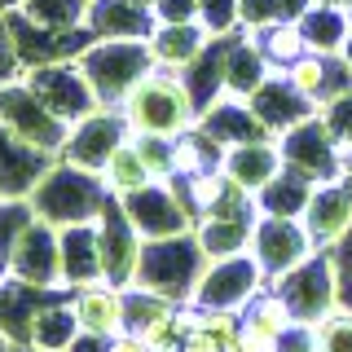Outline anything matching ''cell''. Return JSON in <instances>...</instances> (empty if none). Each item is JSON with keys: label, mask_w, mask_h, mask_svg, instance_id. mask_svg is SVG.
<instances>
[{"label": "cell", "mask_w": 352, "mask_h": 352, "mask_svg": "<svg viewBox=\"0 0 352 352\" xmlns=\"http://www.w3.org/2000/svg\"><path fill=\"white\" fill-rule=\"evenodd\" d=\"M31 216L53 229H75V225H97L110 207V190L102 172L75 168L66 159H53V168L40 176V185L27 194Z\"/></svg>", "instance_id": "1"}, {"label": "cell", "mask_w": 352, "mask_h": 352, "mask_svg": "<svg viewBox=\"0 0 352 352\" xmlns=\"http://www.w3.org/2000/svg\"><path fill=\"white\" fill-rule=\"evenodd\" d=\"M128 119V132L132 137H185V132L198 128V102L185 84V75L176 71H154L146 75L141 84H132V93L119 102Z\"/></svg>", "instance_id": "2"}, {"label": "cell", "mask_w": 352, "mask_h": 352, "mask_svg": "<svg viewBox=\"0 0 352 352\" xmlns=\"http://www.w3.org/2000/svg\"><path fill=\"white\" fill-rule=\"evenodd\" d=\"M207 251L198 247L194 229L190 234H172V238H146L141 242V260H137V278L132 286L168 295L172 304H194L198 278L207 269Z\"/></svg>", "instance_id": "3"}, {"label": "cell", "mask_w": 352, "mask_h": 352, "mask_svg": "<svg viewBox=\"0 0 352 352\" xmlns=\"http://www.w3.org/2000/svg\"><path fill=\"white\" fill-rule=\"evenodd\" d=\"M75 62L88 75V84H93L102 106H119L132 93V84H141L154 71L146 40H88Z\"/></svg>", "instance_id": "4"}, {"label": "cell", "mask_w": 352, "mask_h": 352, "mask_svg": "<svg viewBox=\"0 0 352 352\" xmlns=\"http://www.w3.org/2000/svg\"><path fill=\"white\" fill-rule=\"evenodd\" d=\"M0 128H9L14 137L31 141L36 150L53 154V159L62 154L66 137H71V124H62V119L40 102V93L27 84V75L0 84Z\"/></svg>", "instance_id": "5"}, {"label": "cell", "mask_w": 352, "mask_h": 352, "mask_svg": "<svg viewBox=\"0 0 352 352\" xmlns=\"http://www.w3.org/2000/svg\"><path fill=\"white\" fill-rule=\"evenodd\" d=\"M9 278L27 282L36 291H66L62 286V234L44 220H27L18 229V238L5 251Z\"/></svg>", "instance_id": "6"}, {"label": "cell", "mask_w": 352, "mask_h": 352, "mask_svg": "<svg viewBox=\"0 0 352 352\" xmlns=\"http://www.w3.org/2000/svg\"><path fill=\"white\" fill-rule=\"evenodd\" d=\"M27 84L40 93V102L53 110V115L62 119V124H80L88 119L93 110H102L97 102L93 84H88V75L80 71V62L75 58H62V62H40V66H27Z\"/></svg>", "instance_id": "7"}, {"label": "cell", "mask_w": 352, "mask_h": 352, "mask_svg": "<svg viewBox=\"0 0 352 352\" xmlns=\"http://www.w3.org/2000/svg\"><path fill=\"white\" fill-rule=\"evenodd\" d=\"M269 286L291 304L295 322H308V326H317L330 308H339V269H335V256H330V251H317V256L304 260L295 273H286V278L269 282Z\"/></svg>", "instance_id": "8"}, {"label": "cell", "mask_w": 352, "mask_h": 352, "mask_svg": "<svg viewBox=\"0 0 352 352\" xmlns=\"http://www.w3.org/2000/svg\"><path fill=\"white\" fill-rule=\"evenodd\" d=\"M119 207H124V216L132 220V229L141 238H172V234H190L198 225L181 181H154L141 194L119 198Z\"/></svg>", "instance_id": "9"}, {"label": "cell", "mask_w": 352, "mask_h": 352, "mask_svg": "<svg viewBox=\"0 0 352 352\" xmlns=\"http://www.w3.org/2000/svg\"><path fill=\"white\" fill-rule=\"evenodd\" d=\"M251 256L264 269V278L278 282L286 273H295L304 260L317 256V242L304 229V220L291 216H256V229H251Z\"/></svg>", "instance_id": "10"}, {"label": "cell", "mask_w": 352, "mask_h": 352, "mask_svg": "<svg viewBox=\"0 0 352 352\" xmlns=\"http://www.w3.org/2000/svg\"><path fill=\"white\" fill-rule=\"evenodd\" d=\"M264 286H269V278H264V269L256 264L251 251L229 256V260H212L203 269V278H198L194 308H229V313H242Z\"/></svg>", "instance_id": "11"}, {"label": "cell", "mask_w": 352, "mask_h": 352, "mask_svg": "<svg viewBox=\"0 0 352 352\" xmlns=\"http://www.w3.org/2000/svg\"><path fill=\"white\" fill-rule=\"evenodd\" d=\"M282 159H286L291 172L308 176L313 185L335 181V176L344 172V146L335 141V132L326 128L322 115H313L308 124L286 132V137H282Z\"/></svg>", "instance_id": "12"}, {"label": "cell", "mask_w": 352, "mask_h": 352, "mask_svg": "<svg viewBox=\"0 0 352 352\" xmlns=\"http://www.w3.org/2000/svg\"><path fill=\"white\" fill-rule=\"evenodd\" d=\"M132 137L128 132V119L119 106H102L93 110L88 119H80V124H71V137H66V146L58 159L75 163V168H88V172H102L110 163V154H115L124 141Z\"/></svg>", "instance_id": "13"}, {"label": "cell", "mask_w": 352, "mask_h": 352, "mask_svg": "<svg viewBox=\"0 0 352 352\" xmlns=\"http://www.w3.org/2000/svg\"><path fill=\"white\" fill-rule=\"evenodd\" d=\"M97 238H102V282L128 291L132 278H137V260H141V242L146 238L132 229V220L124 216L119 198H110L106 216L97 220Z\"/></svg>", "instance_id": "14"}, {"label": "cell", "mask_w": 352, "mask_h": 352, "mask_svg": "<svg viewBox=\"0 0 352 352\" xmlns=\"http://www.w3.org/2000/svg\"><path fill=\"white\" fill-rule=\"evenodd\" d=\"M304 229L313 234L317 251H335L352 234V181L335 176V181L317 185L304 207Z\"/></svg>", "instance_id": "15"}, {"label": "cell", "mask_w": 352, "mask_h": 352, "mask_svg": "<svg viewBox=\"0 0 352 352\" xmlns=\"http://www.w3.org/2000/svg\"><path fill=\"white\" fill-rule=\"evenodd\" d=\"M71 308H75V322H80V335L115 339L128 330V291L124 286H110V282L80 286V291H71Z\"/></svg>", "instance_id": "16"}, {"label": "cell", "mask_w": 352, "mask_h": 352, "mask_svg": "<svg viewBox=\"0 0 352 352\" xmlns=\"http://www.w3.org/2000/svg\"><path fill=\"white\" fill-rule=\"evenodd\" d=\"M247 102H251V110L260 115V124L269 128L278 141H282L291 128H300V124H308V119L317 115V106L308 102V97H304L291 80H286L282 71H273L269 80H264L256 93L247 97Z\"/></svg>", "instance_id": "17"}, {"label": "cell", "mask_w": 352, "mask_h": 352, "mask_svg": "<svg viewBox=\"0 0 352 352\" xmlns=\"http://www.w3.org/2000/svg\"><path fill=\"white\" fill-rule=\"evenodd\" d=\"M198 128L216 141V146L234 150V146H247V141H269L273 132L260 124V115L251 110L247 97H234V93H220L212 106H203L198 115ZM278 141V137H273Z\"/></svg>", "instance_id": "18"}, {"label": "cell", "mask_w": 352, "mask_h": 352, "mask_svg": "<svg viewBox=\"0 0 352 352\" xmlns=\"http://www.w3.org/2000/svg\"><path fill=\"white\" fill-rule=\"evenodd\" d=\"M216 36L203 27V22H154L150 31V58L159 71H176L185 75L190 66L207 53V44H212Z\"/></svg>", "instance_id": "19"}, {"label": "cell", "mask_w": 352, "mask_h": 352, "mask_svg": "<svg viewBox=\"0 0 352 352\" xmlns=\"http://www.w3.org/2000/svg\"><path fill=\"white\" fill-rule=\"evenodd\" d=\"M49 168H53V154H44L31 141L0 128V198H27Z\"/></svg>", "instance_id": "20"}, {"label": "cell", "mask_w": 352, "mask_h": 352, "mask_svg": "<svg viewBox=\"0 0 352 352\" xmlns=\"http://www.w3.org/2000/svg\"><path fill=\"white\" fill-rule=\"evenodd\" d=\"M282 75L300 88L317 110H322L326 102H335V97H344L352 88V71L344 66L339 53H304V58L295 62L291 71H282Z\"/></svg>", "instance_id": "21"}, {"label": "cell", "mask_w": 352, "mask_h": 352, "mask_svg": "<svg viewBox=\"0 0 352 352\" xmlns=\"http://www.w3.org/2000/svg\"><path fill=\"white\" fill-rule=\"evenodd\" d=\"M282 168H286L282 141H273V137H269V141H247V146L225 150V163H220L225 181H234L238 190H247L251 198H256Z\"/></svg>", "instance_id": "22"}, {"label": "cell", "mask_w": 352, "mask_h": 352, "mask_svg": "<svg viewBox=\"0 0 352 352\" xmlns=\"http://www.w3.org/2000/svg\"><path fill=\"white\" fill-rule=\"evenodd\" d=\"M88 31H93V40H150L154 14L141 0H93Z\"/></svg>", "instance_id": "23"}, {"label": "cell", "mask_w": 352, "mask_h": 352, "mask_svg": "<svg viewBox=\"0 0 352 352\" xmlns=\"http://www.w3.org/2000/svg\"><path fill=\"white\" fill-rule=\"evenodd\" d=\"M58 234H62V286L66 291L102 282V238H97V225H75V229H58Z\"/></svg>", "instance_id": "24"}, {"label": "cell", "mask_w": 352, "mask_h": 352, "mask_svg": "<svg viewBox=\"0 0 352 352\" xmlns=\"http://www.w3.org/2000/svg\"><path fill=\"white\" fill-rule=\"evenodd\" d=\"M291 326H295V313H291V304H286L273 286H264L256 300L242 308V335H247L260 352H278L282 335Z\"/></svg>", "instance_id": "25"}, {"label": "cell", "mask_w": 352, "mask_h": 352, "mask_svg": "<svg viewBox=\"0 0 352 352\" xmlns=\"http://www.w3.org/2000/svg\"><path fill=\"white\" fill-rule=\"evenodd\" d=\"M80 339V322L71 308V291H53L40 304L36 322H31V344L36 352H71V344Z\"/></svg>", "instance_id": "26"}, {"label": "cell", "mask_w": 352, "mask_h": 352, "mask_svg": "<svg viewBox=\"0 0 352 352\" xmlns=\"http://www.w3.org/2000/svg\"><path fill=\"white\" fill-rule=\"evenodd\" d=\"M49 295L53 291H36V286L14 282V278L0 282V335H5L14 348L31 344V322H36L40 304L49 300Z\"/></svg>", "instance_id": "27"}, {"label": "cell", "mask_w": 352, "mask_h": 352, "mask_svg": "<svg viewBox=\"0 0 352 352\" xmlns=\"http://www.w3.org/2000/svg\"><path fill=\"white\" fill-rule=\"evenodd\" d=\"M256 216H203V220H198V225H194V238H198V247L207 251V260H229V256L251 251V229H256Z\"/></svg>", "instance_id": "28"}, {"label": "cell", "mask_w": 352, "mask_h": 352, "mask_svg": "<svg viewBox=\"0 0 352 352\" xmlns=\"http://www.w3.org/2000/svg\"><path fill=\"white\" fill-rule=\"evenodd\" d=\"M269 75H273V66L264 62L260 44L238 31V36L229 40V58H225V93H234V97H251L264 80H269Z\"/></svg>", "instance_id": "29"}, {"label": "cell", "mask_w": 352, "mask_h": 352, "mask_svg": "<svg viewBox=\"0 0 352 352\" xmlns=\"http://www.w3.org/2000/svg\"><path fill=\"white\" fill-rule=\"evenodd\" d=\"M313 190H317V185L308 181V176L282 168V172L256 194V212H260V216H291V220H304V207H308V198H313Z\"/></svg>", "instance_id": "30"}, {"label": "cell", "mask_w": 352, "mask_h": 352, "mask_svg": "<svg viewBox=\"0 0 352 352\" xmlns=\"http://www.w3.org/2000/svg\"><path fill=\"white\" fill-rule=\"evenodd\" d=\"M300 27H304L308 53H344V44H348V36H352V18H348V9L322 5V0H317V5L300 18Z\"/></svg>", "instance_id": "31"}, {"label": "cell", "mask_w": 352, "mask_h": 352, "mask_svg": "<svg viewBox=\"0 0 352 352\" xmlns=\"http://www.w3.org/2000/svg\"><path fill=\"white\" fill-rule=\"evenodd\" d=\"M102 181H106L110 198H132V194L146 190V185H154V172L146 168V159H141V150H137L132 137L110 154V163L102 168Z\"/></svg>", "instance_id": "32"}, {"label": "cell", "mask_w": 352, "mask_h": 352, "mask_svg": "<svg viewBox=\"0 0 352 352\" xmlns=\"http://www.w3.org/2000/svg\"><path fill=\"white\" fill-rule=\"evenodd\" d=\"M229 40L234 36H216L207 44V53L198 58L190 71H185V84H190L194 102H198V115H203V106H212L220 93H225V58H229Z\"/></svg>", "instance_id": "33"}, {"label": "cell", "mask_w": 352, "mask_h": 352, "mask_svg": "<svg viewBox=\"0 0 352 352\" xmlns=\"http://www.w3.org/2000/svg\"><path fill=\"white\" fill-rule=\"evenodd\" d=\"M260 44L264 62L273 66V71H291L295 62L308 53V40H304V27L300 22H278V27H264L260 36H251Z\"/></svg>", "instance_id": "34"}, {"label": "cell", "mask_w": 352, "mask_h": 352, "mask_svg": "<svg viewBox=\"0 0 352 352\" xmlns=\"http://www.w3.org/2000/svg\"><path fill=\"white\" fill-rule=\"evenodd\" d=\"M88 5L93 0H27L18 14L27 22H36V27H49V31H84Z\"/></svg>", "instance_id": "35"}, {"label": "cell", "mask_w": 352, "mask_h": 352, "mask_svg": "<svg viewBox=\"0 0 352 352\" xmlns=\"http://www.w3.org/2000/svg\"><path fill=\"white\" fill-rule=\"evenodd\" d=\"M225 163V146H216L203 128L176 137V181L181 176H198V172H216Z\"/></svg>", "instance_id": "36"}, {"label": "cell", "mask_w": 352, "mask_h": 352, "mask_svg": "<svg viewBox=\"0 0 352 352\" xmlns=\"http://www.w3.org/2000/svg\"><path fill=\"white\" fill-rule=\"evenodd\" d=\"M313 352H352V308L339 304L313 326Z\"/></svg>", "instance_id": "37"}, {"label": "cell", "mask_w": 352, "mask_h": 352, "mask_svg": "<svg viewBox=\"0 0 352 352\" xmlns=\"http://www.w3.org/2000/svg\"><path fill=\"white\" fill-rule=\"evenodd\" d=\"M198 22L212 36H238L242 31V0H198Z\"/></svg>", "instance_id": "38"}, {"label": "cell", "mask_w": 352, "mask_h": 352, "mask_svg": "<svg viewBox=\"0 0 352 352\" xmlns=\"http://www.w3.org/2000/svg\"><path fill=\"white\" fill-rule=\"evenodd\" d=\"M146 159V168L154 172V181H176V141L168 137H132Z\"/></svg>", "instance_id": "39"}, {"label": "cell", "mask_w": 352, "mask_h": 352, "mask_svg": "<svg viewBox=\"0 0 352 352\" xmlns=\"http://www.w3.org/2000/svg\"><path fill=\"white\" fill-rule=\"evenodd\" d=\"M317 115L326 119V128L335 132L339 146H352V88H348L344 97H335V102H326Z\"/></svg>", "instance_id": "40"}, {"label": "cell", "mask_w": 352, "mask_h": 352, "mask_svg": "<svg viewBox=\"0 0 352 352\" xmlns=\"http://www.w3.org/2000/svg\"><path fill=\"white\" fill-rule=\"evenodd\" d=\"M22 71H27V66H22V53H18L14 22H9V14H0V84L18 80Z\"/></svg>", "instance_id": "41"}, {"label": "cell", "mask_w": 352, "mask_h": 352, "mask_svg": "<svg viewBox=\"0 0 352 352\" xmlns=\"http://www.w3.org/2000/svg\"><path fill=\"white\" fill-rule=\"evenodd\" d=\"M154 22H198V0H154Z\"/></svg>", "instance_id": "42"}, {"label": "cell", "mask_w": 352, "mask_h": 352, "mask_svg": "<svg viewBox=\"0 0 352 352\" xmlns=\"http://www.w3.org/2000/svg\"><path fill=\"white\" fill-rule=\"evenodd\" d=\"M330 256H335V269H339V304L352 308V234L339 242Z\"/></svg>", "instance_id": "43"}, {"label": "cell", "mask_w": 352, "mask_h": 352, "mask_svg": "<svg viewBox=\"0 0 352 352\" xmlns=\"http://www.w3.org/2000/svg\"><path fill=\"white\" fill-rule=\"evenodd\" d=\"M181 352H220V344H216V339L194 322L190 330H185V339H181Z\"/></svg>", "instance_id": "44"}, {"label": "cell", "mask_w": 352, "mask_h": 352, "mask_svg": "<svg viewBox=\"0 0 352 352\" xmlns=\"http://www.w3.org/2000/svg\"><path fill=\"white\" fill-rule=\"evenodd\" d=\"M106 352H150V348H146V339H141L137 330H124V335H115L106 344Z\"/></svg>", "instance_id": "45"}, {"label": "cell", "mask_w": 352, "mask_h": 352, "mask_svg": "<svg viewBox=\"0 0 352 352\" xmlns=\"http://www.w3.org/2000/svg\"><path fill=\"white\" fill-rule=\"evenodd\" d=\"M339 176H344V181H352V146H344V172H339Z\"/></svg>", "instance_id": "46"}, {"label": "cell", "mask_w": 352, "mask_h": 352, "mask_svg": "<svg viewBox=\"0 0 352 352\" xmlns=\"http://www.w3.org/2000/svg\"><path fill=\"white\" fill-rule=\"evenodd\" d=\"M22 5H27V0H0V14H18Z\"/></svg>", "instance_id": "47"}, {"label": "cell", "mask_w": 352, "mask_h": 352, "mask_svg": "<svg viewBox=\"0 0 352 352\" xmlns=\"http://www.w3.org/2000/svg\"><path fill=\"white\" fill-rule=\"evenodd\" d=\"M339 58H344V66L352 71V36H348V44H344V53H339Z\"/></svg>", "instance_id": "48"}, {"label": "cell", "mask_w": 352, "mask_h": 352, "mask_svg": "<svg viewBox=\"0 0 352 352\" xmlns=\"http://www.w3.org/2000/svg\"><path fill=\"white\" fill-rule=\"evenodd\" d=\"M9 278V264H5V247H0V282Z\"/></svg>", "instance_id": "49"}, {"label": "cell", "mask_w": 352, "mask_h": 352, "mask_svg": "<svg viewBox=\"0 0 352 352\" xmlns=\"http://www.w3.org/2000/svg\"><path fill=\"white\" fill-rule=\"evenodd\" d=\"M322 5H335V9H352V0H322Z\"/></svg>", "instance_id": "50"}, {"label": "cell", "mask_w": 352, "mask_h": 352, "mask_svg": "<svg viewBox=\"0 0 352 352\" xmlns=\"http://www.w3.org/2000/svg\"><path fill=\"white\" fill-rule=\"evenodd\" d=\"M348 18H352V9H348Z\"/></svg>", "instance_id": "51"}]
</instances>
